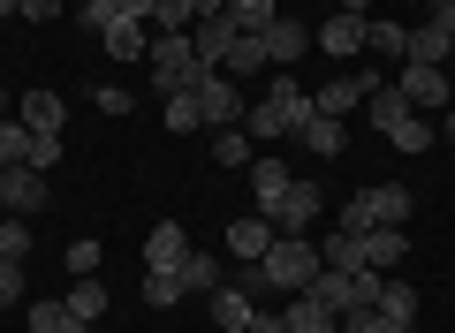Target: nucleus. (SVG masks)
<instances>
[{"label": "nucleus", "mask_w": 455, "mask_h": 333, "mask_svg": "<svg viewBox=\"0 0 455 333\" xmlns=\"http://www.w3.org/2000/svg\"><path fill=\"white\" fill-rule=\"evenodd\" d=\"M304 122H311V91L289 76V68L274 76V91H266L259 107H243V137L251 144H281V137H296Z\"/></svg>", "instance_id": "obj_1"}, {"label": "nucleus", "mask_w": 455, "mask_h": 333, "mask_svg": "<svg viewBox=\"0 0 455 333\" xmlns=\"http://www.w3.org/2000/svg\"><path fill=\"white\" fill-rule=\"evenodd\" d=\"M266 288H281V296H304L311 281H319V242L311 235H274V250L259 258Z\"/></svg>", "instance_id": "obj_2"}, {"label": "nucleus", "mask_w": 455, "mask_h": 333, "mask_svg": "<svg viewBox=\"0 0 455 333\" xmlns=\"http://www.w3.org/2000/svg\"><path fill=\"white\" fill-rule=\"evenodd\" d=\"M152 83H160V99L167 91H190L197 76H205V61H197V46H190V31H152Z\"/></svg>", "instance_id": "obj_3"}, {"label": "nucleus", "mask_w": 455, "mask_h": 333, "mask_svg": "<svg viewBox=\"0 0 455 333\" xmlns=\"http://www.w3.org/2000/svg\"><path fill=\"white\" fill-rule=\"evenodd\" d=\"M190 99H197V114H205L212 129H235V122H243V91H235L228 68H205V76L190 83Z\"/></svg>", "instance_id": "obj_4"}, {"label": "nucleus", "mask_w": 455, "mask_h": 333, "mask_svg": "<svg viewBox=\"0 0 455 333\" xmlns=\"http://www.w3.org/2000/svg\"><path fill=\"white\" fill-rule=\"evenodd\" d=\"M379 68H357V76H334V83H319V91H311V114H334V122H349V107H364V99L379 91Z\"/></svg>", "instance_id": "obj_5"}, {"label": "nucleus", "mask_w": 455, "mask_h": 333, "mask_svg": "<svg viewBox=\"0 0 455 333\" xmlns=\"http://www.w3.org/2000/svg\"><path fill=\"white\" fill-rule=\"evenodd\" d=\"M319 212H326V190H319L311 175H296L289 190H281V205H274V227H281V235H304Z\"/></svg>", "instance_id": "obj_6"}, {"label": "nucleus", "mask_w": 455, "mask_h": 333, "mask_svg": "<svg viewBox=\"0 0 455 333\" xmlns=\"http://www.w3.org/2000/svg\"><path fill=\"white\" fill-rule=\"evenodd\" d=\"M259 46H266V61H274V68H296V61L311 53V23H296L289 8H281V16L259 31Z\"/></svg>", "instance_id": "obj_7"}, {"label": "nucleus", "mask_w": 455, "mask_h": 333, "mask_svg": "<svg viewBox=\"0 0 455 333\" xmlns=\"http://www.w3.org/2000/svg\"><path fill=\"white\" fill-rule=\"evenodd\" d=\"M364 23H372V16H341V8H334V16H326L319 31H311V53H334V61H357V53H364Z\"/></svg>", "instance_id": "obj_8"}, {"label": "nucleus", "mask_w": 455, "mask_h": 333, "mask_svg": "<svg viewBox=\"0 0 455 333\" xmlns=\"http://www.w3.org/2000/svg\"><path fill=\"white\" fill-rule=\"evenodd\" d=\"M395 91L410 99V114H418V107H448V68H425V61H403V76H395Z\"/></svg>", "instance_id": "obj_9"}, {"label": "nucleus", "mask_w": 455, "mask_h": 333, "mask_svg": "<svg viewBox=\"0 0 455 333\" xmlns=\"http://www.w3.org/2000/svg\"><path fill=\"white\" fill-rule=\"evenodd\" d=\"M205 311H212V326H220V333H251V318H259V303H251V296H243L235 281H220V288L205 296Z\"/></svg>", "instance_id": "obj_10"}, {"label": "nucleus", "mask_w": 455, "mask_h": 333, "mask_svg": "<svg viewBox=\"0 0 455 333\" xmlns=\"http://www.w3.org/2000/svg\"><path fill=\"white\" fill-rule=\"evenodd\" d=\"M274 235H281V227L266 220V212H251V220H235V227H228V258H243V266H259V258L274 250Z\"/></svg>", "instance_id": "obj_11"}, {"label": "nucleus", "mask_w": 455, "mask_h": 333, "mask_svg": "<svg viewBox=\"0 0 455 333\" xmlns=\"http://www.w3.org/2000/svg\"><path fill=\"white\" fill-rule=\"evenodd\" d=\"M16 122L31 129V137H61L68 107H61V99H53V91H23V99H16Z\"/></svg>", "instance_id": "obj_12"}, {"label": "nucleus", "mask_w": 455, "mask_h": 333, "mask_svg": "<svg viewBox=\"0 0 455 333\" xmlns=\"http://www.w3.org/2000/svg\"><path fill=\"white\" fill-rule=\"evenodd\" d=\"M182 258H190V235H182L175 220H160V227L145 235V273H175Z\"/></svg>", "instance_id": "obj_13"}, {"label": "nucleus", "mask_w": 455, "mask_h": 333, "mask_svg": "<svg viewBox=\"0 0 455 333\" xmlns=\"http://www.w3.org/2000/svg\"><path fill=\"white\" fill-rule=\"evenodd\" d=\"M46 212V175L38 167H8V220H31Z\"/></svg>", "instance_id": "obj_14"}, {"label": "nucleus", "mask_w": 455, "mask_h": 333, "mask_svg": "<svg viewBox=\"0 0 455 333\" xmlns=\"http://www.w3.org/2000/svg\"><path fill=\"white\" fill-rule=\"evenodd\" d=\"M190 46H197V61H205V68H220L228 46H235V23H228V16H197L190 23Z\"/></svg>", "instance_id": "obj_15"}, {"label": "nucleus", "mask_w": 455, "mask_h": 333, "mask_svg": "<svg viewBox=\"0 0 455 333\" xmlns=\"http://www.w3.org/2000/svg\"><path fill=\"white\" fill-rule=\"evenodd\" d=\"M175 281H182V296H212V288L228 281V266H220L212 250H197V242H190V258L175 266Z\"/></svg>", "instance_id": "obj_16"}, {"label": "nucleus", "mask_w": 455, "mask_h": 333, "mask_svg": "<svg viewBox=\"0 0 455 333\" xmlns=\"http://www.w3.org/2000/svg\"><path fill=\"white\" fill-rule=\"evenodd\" d=\"M289 159H251V197H259V212L274 220V205H281V190H289Z\"/></svg>", "instance_id": "obj_17"}, {"label": "nucleus", "mask_w": 455, "mask_h": 333, "mask_svg": "<svg viewBox=\"0 0 455 333\" xmlns=\"http://www.w3.org/2000/svg\"><path fill=\"white\" fill-rule=\"evenodd\" d=\"M403 258H410V235H403V227H364V266H372V273H395Z\"/></svg>", "instance_id": "obj_18"}, {"label": "nucleus", "mask_w": 455, "mask_h": 333, "mask_svg": "<svg viewBox=\"0 0 455 333\" xmlns=\"http://www.w3.org/2000/svg\"><path fill=\"white\" fill-rule=\"evenodd\" d=\"M281 326H289V333H341V318L326 311L319 296H289V311H281Z\"/></svg>", "instance_id": "obj_19"}, {"label": "nucleus", "mask_w": 455, "mask_h": 333, "mask_svg": "<svg viewBox=\"0 0 455 333\" xmlns=\"http://www.w3.org/2000/svg\"><path fill=\"white\" fill-rule=\"evenodd\" d=\"M107 53H114V61H145V53H152V23H137V16L107 23Z\"/></svg>", "instance_id": "obj_20"}, {"label": "nucleus", "mask_w": 455, "mask_h": 333, "mask_svg": "<svg viewBox=\"0 0 455 333\" xmlns=\"http://www.w3.org/2000/svg\"><path fill=\"white\" fill-rule=\"evenodd\" d=\"M23 318H31V333H92V326H84V318L68 311L61 296H38L31 311H23Z\"/></svg>", "instance_id": "obj_21"}, {"label": "nucleus", "mask_w": 455, "mask_h": 333, "mask_svg": "<svg viewBox=\"0 0 455 333\" xmlns=\"http://www.w3.org/2000/svg\"><path fill=\"white\" fill-rule=\"evenodd\" d=\"M319 266L357 273V266H364V235H349V227H326V235H319Z\"/></svg>", "instance_id": "obj_22"}, {"label": "nucleus", "mask_w": 455, "mask_h": 333, "mask_svg": "<svg viewBox=\"0 0 455 333\" xmlns=\"http://www.w3.org/2000/svg\"><path fill=\"white\" fill-rule=\"evenodd\" d=\"M68 311L84 318V326H99V318H107V281H99V273H84V281H68Z\"/></svg>", "instance_id": "obj_23"}, {"label": "nucleus", "mask_w": 455, "mask_h": 333, "mask_svg": "<svg viewBox=\"0 0 455 333\" xmlns=\"http://www.w3.org/2000/svg\"><path fill=\"white\" fill-rule=\"evenodd\" d=\"M403 61L448 68V61H455V46H448V31H433V23H418V31H410V46H403Z\"/></svg>", "instance_id": "obj_24"}, {"label": "nucleus", "mask_w": 455, "mask_h": 333, "mask_svg": "<svg viewBox=\"0 0 455 333\" xmlns=\"http://www.w3.org/2000/svg\"><path fill=\"white\" fill-rule=\"evenodd\" d=\"M296 144H304L311 159H334L341 152V122H334V114H311V122L296 129Z\"/></svg>", "instance_id": "obj_25"}, {"label": "nucleus", "mask_w": 455, "mask_h": 333, "mask_svg": "<svg viewBox=\"0 0 455 333\" xmlns=\"http://www.w3.org/2000/svg\"><path fill=\"white\" fill-rule=\"evenodd\" d=\"M372 220L379 227H410V190L403 182H372Z\"/></svg>", "instance_id": "obj_26"}, {"label": "nucleus", "mask_w": 455, "mask_h": 333, "mask_svg": "<svg viewBox=\"0 0 455 333\" xmlns=\"http://www.w3.org/2000/svg\"><path fill=\"white\" fill-rule=\"evenodd\" d=\"M251 159H259V144L243 137V122H235V129H212V167H251Z\"/></svg>", "instance_id": "obj_27"}, {"label": "nucleus", "mask_w": 455, "mask_h": 333, "mask_svg": "<svg viewBox=\"0 0 455 333\" xmlns=\"http://www.w3.org/2000/svg\"><path fill=\"white\" fill-rule=\"evenodd\" d=\"M403 46H410V31H403V23H387V16H372V23H364V53H387V61H403Z\"/></svg>", "instance_id": "obj_28"}, {"label": "nucleus", "mask_w": 455, "mask_h": 333, "mask_svg": "<svg viewBox=\"0 0 455 333\" xmlns=\"http://www.w3.org/2000/svg\"><path fill=\"white\" fill-rule=\"evenodd\" d=\"M433 137H440V129L425 122V114H403V122L387 129V144H395V152H410V159H418V152H425V144H433Z\"/></svg>", "instance_id": "obj_29"}, {"label": "nucleus", "mask_w": 455, "mask_h": 333, "mask_svg": "<svg viewBox=\"0 0 455 333\" xmlns=\"http://www.w3.org/2000/svg\"><path fill=\"white\" fill-rule=\"evenodd\" d=\"M364 114H372V129H379V137H387V129H395V122H403V114H410V99L395 91V83H379V91L364 99Z\"/></svg>", "instance_id": "obj_30"}, {"label": "nucleus", "mask_w": 455, "mask_h": 333, "mask_svg": "<svg viewBox=\"0 0 455 333\" xmlns=\"http://www.w3.org/2000/svg\"><path fill=\"white\" fill-rule=\"evenodd\" d=\"M274 16H281V0H228V23H235V31H251V38H259Z\"/></svg>", "instance_id": "obj_31"}, {"label": "nucleus", "mask_w": 455, "mask_h": 333, "mask_svg": "<svg viewBox=\"0 0 455 333\" xmlns=\"http://www.w3.org/2000/svg\"><path fill=\"white\" fill-rule=\"evenodd\" d=\"M372 311H387L395 326H410V318H418V288H410V281H387V288H379V303H372Z\"/></svg>", "instance_id": "obj_32"}, {"label": "nucleus", "mask_w": 455, "mask_h": 333, "mask_svg": "<svg viewBox=\"0 0 455 333\" xmlns=\"http://www.w3.org/2000/svg\"><path fill=\"white\" fill-rule=\"evenodd\" d=\"M228 76H251V68H266V46H259V38H251V31H235V46H228Z\"/></svg>", "instance_id": "obj_33"}, {"label": "nucleus", "mask_w": 455, "mask_h": 333, "mask_svg": "<svg viewBox=\"0 0 455 333\" xmlns=\"http://www.w3.org/2000/svg\"><path fill=\"white\" fill-rule=\"evenodd\" d=\"M160 114H167V129H175V137L205 129V114H197V99H190V91H167V107H160Z\"/></svg>", "instance_id": "obj_34"}, {"label": "nucleus", "mask_w": 455, "mask_h": 333, "mask_svg": "<svg viewBox=\"0 0 455 333\" xmlns=\"http://www.w3.org/2000/svg\"><path fill=\"white\" fill-rule=\"evenodd\" d=\"M23 159H31V129L8 114V122H0V167H23Z\"/></svg>", "instance_id": "obj_35"}, {"label": "nucleus", "mask_w": 455, "mask_h": 333, "mask_svg": "<svg viewBox=\"0 0 455 333\" xmlns=\"http://www.w3.org/2000/svg\"><path fill=\"white\" fill-rule=\"evenodd\" d=\"M145 303H152V311H175V303H182V281H175V273H145Z\"/></svg>", "instance_id": "obj_36"}, {"label": "nucleus", "mask_w": 455, "mask_h": 333, "mask_svg": "<svg viewBox=\"0 0 455 333\" xmlns=\"http://www.w3.org/2000/svg\"><path fill=\"white\" fill-rule=\"evenodd\" d=\"M341 333H410V326H395L387 311H349V318H341Z\"/></svg>", "instance_id": "obj_37"}, {"label": "nucleus", "mask_w": 455, "mask_h": 333, "mask_svg": "<svg viewBox=\"0 0 455 333\" xmlns=\"http://www.w3.org/2000/svg\"><path fill=\"white\" fill-rule=\"evenodd\" d=\"M190 0H160V8H152V31H190Z\"/></svg>", "instance_id": "obj_38"}, {"label": "nucleus", "mask_w": 455, "mask_h": 333, "mask_svg": "<svg viewBox=\"0 0 455 333\" xmlns=\"http://www.w3.org/2000/svg\"><path fill=\"white\" fill-rule=\"evenodd\" d=\"M130 16V0H84V23H92V31H107V23H122Z\"/></svg>", "instance_id": "obj_39"}, {"label": "nucleus", "mask_w": 455, "mask_h": 333, "mask_svg": "<svg viewBox=\"0 0 455 333\" xmlns=\"http://www.w3.org/2000/svg\"><path fill=\"white\" fill-rule=\"evenodd\" d=\"M84 273H99V242H92V235L68 242V281H84Z\"/></svg>", "instance_id": "obj_40"}, {"label": "nucleus", "mask_w": 455, "mask_h": 333, "mask_svg": "<svg viewBox=\"0 0 455 333\" xmlns=\"http://www.w3.org/2000/svg\"><path fill=\"white\" fill-rule=\"evenodd\" d=\"M23 167H38V175L61 167V137H31V159H23Z\"/></svg>", "instance_id": "obj_41"}, {"label": "nucleus", "mask_w": 455, "mask_h": 333, "mask_svg": "<svg viewBox=\"0 0 455 333\" xmlns=\"http://www.w3.org/2000/svg\"><path fill=\"white\" fill-rule=\"evenodd\" d=\"M23 303V266H0V311H16Z\"/></svg>", "instance_id": "obj_42"}, {"label": "nucleus", "mask_w": 455, "mask_h": 333, "mask_svg": "<svg viewBox=\"0 0 455 333\" xmlns=\"http://www.w3.org/2000/svg\"><path fill=\"white\" fill-rule=\"evenodd\" d=\"M425 23H433V31H448V46H455V0H425Z\"/></svg>", "instance_id": "obj_43"}, {"label": "nucleus", "mask_w": 455, "mask_h": 333, "mask_svg": "<svg viewBox=\"0 0 455 333\" xmlns=\"http://www.w3.org/2000/svg\"><path fill=\"white\" fill-rule=\"evenodd\" d=\"M130 107H137V99L122 91V83H99V114H130Z\"/></svg>", "instance_id": "obj_44"}, {"label": "nucleus", "mask_w": 455, "mask_h": 333, "mask_svg": "<svg viewBox=\"0 0 455 333\" xmlns=\"http://www.w3.org/2000/svg\"><path fill=\"white\" fill-rule=\"evenodd\" d=\"M16 16H23V23H53V16H61V0H23Z\"/></svg>", "instance_id": "obj_45"}, {"label": "nucleus", "mask_w": 455, "mask_h": 333, "mask_svg": "<svg viewBox=\"0 0 455 333\" xmlns=\"http://www.w3.org/2000/svg\"><path fill=\"white\" fill-rule=\"evenodd\" d=\"M341 16H372V0H341Z\"/></svg>", "instance_id": "obj_46"}, {"label": "nucleus", "mask_w": 455, "mask_h": 333, "mask_svg": "<svg viewBox=\"0 0 455 333\" xmlns=\"http://www.w3.org/2000/svg\"><path fill=\"white\" fill-rule=\"evenodd\" d=\"M440 137H448V144H455V107H448V114H440Z\"/></svg>", "instance_id": "obj_47"}, {"label": "nucleus", "mask_w": 455, "mask_h": 333, "mask_svg": "<svg viewBox=\"0 0 455 333\" xmlns=\"http://www.w3.org/2000/svg\"><path fill=\"white\" fill-rule=\"evenodd\" d=\"M16 8H23V0H0V23H16Z\"/></svg>", "instance_id": "obj_48"}, {"label": "nucleus", "mask_w": 455, "mask_h": 333, "mask_svg": "<svg viewBox=\"0 0 455 333\" xmlns=\"http://www.w3.org/2000/svg\"><path fill=\"white\" fill-rule=\"evenodd\" d=\"M8 114H16V99H8V91H0V122H8Z\"/></svg>", "instance_id": "obj_49"}, {"label": "nucleus", "mask_w": 455, "mask_h": 333, "mask_svg": "<svg viewBox=\"0 0 455 333\" xmlns=\"http://www.w3.org/2000/svg\"><path fill=\"white\" fill-rule=\"evenodd\" d=\"M0 212H8V167H0Z\"/></svg>", "instance_id": "obj_50"}, {"label": "nucleus", "mask_w": 455, "mask_h": 333, "mask_svg": "<svg viewBox=\"0 0 455 333\" xmlns=\"http://www.w3.org/2000/svg\"><path fill=\"white\" fill-rule=\"evenodd\" d=\"M448 107H455V61H448Z\"/></svg>", "instance_id": "obj_51"}]
</instances>
